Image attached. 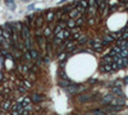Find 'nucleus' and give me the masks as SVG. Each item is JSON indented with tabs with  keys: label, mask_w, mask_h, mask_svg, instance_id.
<instances>
[{
	"label": "nucleus",
	"mask_w": 128,
	"mask_h": 115,
	"mask_svg": "<svg viewBox=\"0 0 128 115\" xmlns=\"http://www.w3.org/2000/svg\"><path fill=\"white\" fill-rule=\"evenodd\" d=\"M68 90V92L69 93H78V92H81V91H83L85 88L82 87V86H77V84H71V86L67 88Z\"/></svg>",
	"instance_id": "nucleus-1"
},
{
	"label": "nucleus",
	"mask_w": 128,
	"mask_h": 115,
	"mask_svg": "<svg viewBox=\"0 0 128 115\" xmlns=\"http://www.w3.org/2000/svg\"><path fill=\"white\" fill-rule=\"evenodd\" d=\"M22 31H23V37L26 38V40H28V37H29L28 27H27V26H22Z\"/></svg>",
	"instance_id": "nucleus-2"
},
{
	"label": "nucleus",
	"mask_w": 128,
	"mask_h": 115,
	"mask_svg": "<svg viewBox=\"0 0 128 115\" xmlns=\"http://www.w3.org/2000/svg\"><path fill=\"white\" fill-rule=\"evenodd\" d=\"M22 102H23V104H21L22 107H27V106H29V104H31V98L26 97L25 100H22Z\"/></svg>",
	"instance_id": "nucleus-3"
},
{
	"label": "nucleus",
	"mask_w": 128,
	"mask_h": 115,
	"mask_svg": "<svg viewBox=\"0 0 128 115\" xmlns=\"http://www.w3.org/2000/svg\"><path fill=\"white\" fill-rule=\"evenodd\" d=\"M60 86H63V87H69L71 86V82L68 79H63V81H60Z\"/></svg>",
	"instance_id": "nucleus-4"
},
{
	"label": "nucleus",
	"mask_w": 128,
	"mask_h": 115,
	"mask_svg": "<svg viewBox=\"0 0 128 115\" xmlns=\"http://www.w3.org/2000/svg\"><path fill=\"white\" fill-rule=\"evenodd\" d=\"M32 98H33L35 102H39V101H41V100H42V96L37 95V93H33V95H32Z\"/></svg>",
	"instance_id": "nucleus-5"
},
{
	"label": "nucleus",
	"mask_w": 128,
	"mask_h": 115,
	"mask_svg": "<svg viewBox=\"0 0 128 115\" xmlns=\"http://www.w3.org/2000/svg\"><path fill=\"white\" fill-rule=\"evenodd\" d=\"M1 106H3V109H4V110H9L10 107H12L10 102H8V101H5V102H3V104H1Z\"/></svg>",
	"instance_id": "nucleus-6"
},
{
	"label": "nucleus",
	"mask_w": 128,
	"mask_h": 115,
	"mask_svg": "<svg viewBox=\"0 0 128 115\" xmlns=\"http://www.w3.org/2000/svg\"><path fill=\"white\" fill-rule=\"evenodd\" d=\"M92 45H94V47L97 49V50H100V47H101V42L100 41H94Z\"/></svg>",
	"instance_id": "nucleus-7"
},
{
	"label": "nucleus",
	"mask_w": 128,
	"mask_h": 115,
	"mask_svg": "<svg viewBox=\"0 0 128 115\" xmlns=\"http://www.w3.org/2000/svg\"><path fill=\"white\" fill-rule=\"evenodd\" d=\"M36 26H37V28H40V27L42 26V18H41V17L37 18V21H36Z\"/></svg>",
	"instance_id": "nucleus-8"
},
{
	"label": "nucleus",
	"mask_w": 128,
	"mask_h": 115,
	"mask_svg": "<svg viewBox=\"0 0 128 115\" xmlns=\"http://www.w3.org/2000/svg\"><path fill=\"white\" fill-rule=\"evenodd\" d=\"M104 61H105V63H113V58L111 56H105Z\"/></svg>",
	"instance_id": "nucleus-9"
},
{
	"label": "nucleus",
	"mask_w": 128,
	"mask_h": 115,
	"mask_svg": "<svg viewBox=\"0 0 128 115\" xmlns=\"http://www.w3.org/2000/svg\"><path fill=\"white\" fill-rule=\"evenodd\" d=\"M52 18H54V13H52V12L48 13V21H51Z\"/></svg>",
	"instance_id": "nucleus-10"
},
{
	"label": "nucleus",
	"mask_w": 128,
	"mask_h": 115,
	"mask_svg": "<svg viewBox=\"0 0 128 115\" xmlns=\"http://www.w3.org/2000/svg\"><path fill=\"white\" fill-rule=\"evenodd\" d=\"M68 26H69V27H74V26H76V22H74L73 19L68 21Z\"/></svg>",
	"instance_id": "nucleus-11"
},
{
	"label": "nucleus",
	"mask_w": 128,
	"mask_h": 115,
	"mask_svg": "<svg viewBox=\"0 0 128 115\" xmlns=\"http://www.w3.org/2000/svg\"><path fill=\"white\" fill-rule=\"evenodd\" d=\"M6 5H8L9 8H12V9H14V8H16V5H14V3H12V1H6Z\"/></svg>",
	"instance_id": "nucleus-12"
},
{
	"label": "nucleus",
	"mask_w": 128,
	"mask_h": 115,
	"mask_svg": "<svg viewBox=\"0 0 128 115\" xmlns=\"http://www.w3.org/2000/svg\"><path fill=\"white\" fill-rule=\"evenodd\" d=\"M77 14H78V12H77V10H73V12H71V14H69V15H71V18H73V17H76Z\"/></svg>",
	"instance_id": "nucleus-13"
},
{
	"label": "nucleus",
	"mask_w": 128,
	"mask_h": 115,
	"mask_svg": "<svg viewBox=\"0 0 128 115\" xmlns=\"http://www.w3.org/2000/svg\"><path fill=\"white\" fill-rule=\"evenodd\" d=\"M113 92H115V93H117V95H119V96L122 95V93H120V90H119V88H115V87L113 88Z\"/></svg>",
	"instance_id": "nucleus-14"
},
{
	"label": "nucleus",
	"mask_w": 128,
	"mask_h": 115,
	"mask_svg": "<svg viewBox=\"0 0 128 115\" xmlns=\"http://www.w3.org/2000/svg\"><path fill=\"white\" fill-rule=\"evenodd\" d=\"M31 56H32V58H37V51H36V50H32V51H31Z\"/></svg>",
	"instance_id": "nucleus-15"
},
{
	"label": "nucleus",
	"mask_w": 128,
	"mask_h": 115,
	"mask_svg": "<svg viewBox=\"0 0 128 115\" xmlns=\"http://www.w3.org/2000/svg\"><path fill=\"white\" fill-rule=\"evenodd\" d=\"M82 22H83V18H79V19H77V22H76V24H82Z\"/></svg>",
	"instance_id": "nucleus-16"
},
{
	"label": "nucleus",
	"mask_w": 128,
	"mask_h": 115,
	"mask_svg": "<svg viewBox=\"0 0 128 115\" xmlns=\"http://www.w3.org/2000/svg\"><path fill=\"white\" fill-rule=\"evenodd\" d=\"M49 35H50V29L46 28V29H45V36H49Z\"/></svg>",
	"instance_id": "nucleus-17"
},
{
	"label": "nucleus",
	"mask_w": 128,
	"mask_h": 115,
	"mask_svg": "<svg viewBox=\"0 0 128 115\" xmlns=\"http://www.w3.org/2000/svg\"><path fill=\"white\" fill-rule=\"evenodd\" d=\"M95 113H96V115H105V114H104L102 111H100V110H97V111H95Z\"/></svg>",
	"instance_id": "nucleus-18"
},
{
	"label": "nucleus",
	"mask_w": 128,
	"mask_h": 115,
	"mask_svg": "<svg viewBox=\"0 0 128 115\" xmlns=\"http://www.w3.org/2000/svg\"><path fill=\"white\" fill-rule=\"evenodd\" d=\"M60 42H62V40H59V38H55V44H56V45L60 44Z\"/></svg>",
	"instance_id": "nucleus-19"
},
{
	"label": "nucleus",
	"mask_w": 128,
	"mask_h": 115,
	"mask_svg": "<svg viewBox=\"0 0 128 115\" xmlns=\"http://www.w3.org/2000/svg\"><path fill=\"white\" fill-rule=\"evenodd\" d=\"M88 22H90V23H91V24H92V23L95 22V19H94V18H90V19H88Z\"/></svg>",
	"instance_id": "nucleus-20"
},
{
	"label": "nucleus",
	"mask_w": 128,
	"mask_h": 115,
	"mask_svg": "<svg viewBox=\"0 0 128 115\" xmlns=\"http://www.w3.org/2000/svg\"><path fill=\"white\" fill-rule=\"evenodd\" d=\"M64 56H65V55H64V54H62V55H60V56H59V59H60V60H62V59H64Z\"/></svg>",
	"instance_id": "nucleus-21"
},
{
	"label": "nucleus",
	"mask_w": 128,
	"mask_h": 115,
	"mask_svg": "<svg viewBox=\"0 0 128 115\" xmlns=\"http://www.w3.org/2000/svg\"><path fill=\"white\" fill-rule=\"evenodd\" d=\"M127 37H128V32H126V33H124V36H123V38H127Z\"/></svg>",
	"instance_id": "nucleus-22"
},
{
	"label": "nucleus",
	"mask_w": 128,
	"mask_h": 115,
	"mask_svg": "<svg viewBox=\"0 0 128 115\" xmlns=\"http://www.w3.org/2000/svg\"><path fill=\"white\" fill-rule=\"evenodd\" d=\"M0 36H3V29L0 28Z\"/></svg>",
	"instance_id": "nucleus-23"
},
{
	"label": "nucleus",
	"mask_w": 128,
	"mask_h": 115,
	"mask_svg": "<svg viewBox=\"0 0 128 115\" xmlns=\"http://www.w3.org/2000/svg\"><path fill=\"white\" fill-rule=\"evenodd\" d=\"M3 79V74H0V81H1Z\"/></svg>",
	"instance_id": "nucleus-24"
}]
</instances>
